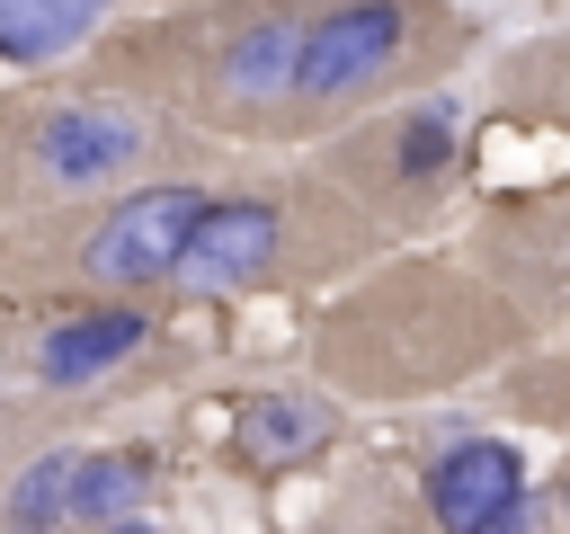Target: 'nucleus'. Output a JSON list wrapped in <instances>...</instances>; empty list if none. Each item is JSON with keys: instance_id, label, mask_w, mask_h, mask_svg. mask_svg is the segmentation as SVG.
Returning <instances> with one entry per match:
<instances>
[{"instance_id": "3", "label": "nucleus", "mask_w": 570, "mask_h": 534, "mask_svg": "<svg viewBox=\"0 0 570 534\" xmlns=\"http://www.w3.org/2000/svg\"><path fill=\"white\" fill-rule=\"evenodd\" d=\"M196 214H205V187H187V178L134 187V196L89 231L80 276H89V285H107V294H125V285H160V276L178 267V249H187Z\"/></svg>"}, {"instance_id": "13", "label": "nucleus", "mask_w": 570, "mask_h": 534, "mask_svg": "<svg viewBox=\"0 0 570 534\" xmlns=\"http://www.w3.org/2000/svg\"><path fill=\"white\" fill-rule=\"evenodd\" d=\"M71 472H80V454H36L18 472V490L0 498V534H53L71 516Z\"/></svg>"}, {"instance_id": "15", "label": "nucleus", "mask_w": 570, "mask_h": 534, "mask_svg": "<svg viewBox=\"0 0 570 534\" xmlns=\"http://www.w3.org/2000/svg\"><path fill=\"white\" fill-rule=\"evenodd\" d=\"M517 71H552V98H561V116H570V53H561V62H517Z\"/></svg>"}, {"instance_id": "11", "label": "nucleus", "mask_w": 570, "mask_h": 534, "mask_svg": "<svg viewBox=\"0 0 570 534\" xmlns=\"http://www.w3.org/2000/svg\"><path fill=\"white\" fill-rule=\"evenodd\" d=\"M499 258L525 267V285L543 303H570V205H534V214H508L499 231Z\"/></svg>"}, {"instance_id": "6", "label": "nucleus", "mask_w": 570, "mask_h": 534, "mask_svg": "<svg viewBox=\"0 0 570 534\" xmlns=\"http://www.w3.org/2000/svg\"><path fill=\"white\" fill-rule=\"evenodd\" d=\"M365 160H374L383 196H436L454 178V160H463V98H419V107L383 116Z\"/></svg>"}, {"instance_id": "2", "label": "nucleus", "mask_w": 570, "mask_h": 534, "mask_svg": "<svg viewBox=\"0 0 570 534\" xmlns=\"http://www.w3.org/2000/svg\"><path fill=\"white\" fill-rule=\"evenodd\" d=\"M160 142V125L125 98H62L27 125V178L45 196H80V187H107L125 169H142Z\"/></svg>"}, {"instance_id": "5", "label": "nucleus", "mask_w": 570, "mask_h": 534, "mask_svg": "<svg viewBox=\"0 0 570 534\" xmlns=\"http://www.w3.org/2000/svg\"><path fill=\"white\" fill-rule=\"evenodd\" d=\"M276 249H285V205L276 196H205V214H196L169 276L187 294H240V285H258L276 267Z\"/></svg>"}, {"instance_id": "14", "label": "nucleus", "mask_w": 570, "mask_h": 534, "mask_svg": "<svg viewBox=\"0 0 570 534\" xmlns=\"http://www.w3.org/2000/svg\"><path fill=\"white\" fill-rule=\"evenodd\" d=\"M481 534H534V507H525V498H517V507H499V516H490V525H481Z\"/></svg>"}, {"instance_id": "4", "label": "nucleus", "mask_w": 570, "mask_h": 534, "mask_svg": "<svg viewBox=\"0 0 570 534\" xmlns=\"http://www.w3.org/2000/svg\"><path fill=\"white\" fill-rule=\"evenodd\" d=\"M303 0H258V9H240L223 36H214V53H205V89H214V107L223 116H285V98H294V53H303Z\"/></svg>"}, {"instance_id": "9", "label": "nucleus", "mask_w": 570, "mask_h": 534, "mask_svg": "<svg viewBox=\"0 0 570 534\" xmlns=\"http://www.w3.org/2000/svg\"><path fill=\"white\" fill-rule=\"evenodd\" d=\"M330 427H338V409H330V400H312V392H258V400H240L232 445H240V463L285 472V463L321 454V445H330Z\"/></svg>"}, {"instance_id": "7", "label": "nucleus", "mask_w": 570, "mask_h": 534, "mask_svg": "<svg viewBox=\"0 0 570 534\" xmlns=\"http://www.w3.org/2000/svg\"><path fill=\"white\" fill-rule=\"evenodd\" d=\"M525 498V463H517V445H499V436H472V445H445L436 463H428V507H436V525L445 534H481L499 507H517Z\"/></svg>"}, {"instance_id": "10", "label": "nucleus", "mask_w": 570, "mask_h": 534, "mask_svg": "<svg viewBox=\"0 0 570 534\" xmlns=\"http://www.w3.org/2000/svg\"><path fill=\"white\" fill-rule=\"evenodd\" d=\"M107 9H116V0H0V62L45 71V62H62L71 44H89Z\"/></svg>"}, {"instance_id": "16", "label": "nucleus", "mask_w": 570, "mask_h": 534, "mask_svg": "<svg viewBox=\"0 0 570 534\" xmlns=\"http://www.w3.org/2000/svg\"><path fill=\"white\" fill-rule=\"evenodd\" d=\"M98 534H151V525H134V516H116V525H98Z\"/></svg>"}, {"instance_id": "1", "label": "nucleus", "mask_w": 570, "mask_h": 534, "mask_svg": "<svg viewBox=\"0 0 570 534\" xmlns=\"http://www.w3.org/2000/svg\"><path fill=\"white\" fill-rule=\"evenodd\" d=\"M436 36V9L428 0H330L303 18V53H294V98L285 116H338L374 89H392L401 71H419Z\"/></svg>"}, {"instance_id": "8", "label": "nucleus", "mask_w": 570, "mask_h": 534, "mask_svg": "<svg viewBox=\"0 0 570 534\" xmlns=\"http://www.w3.org/2000/svg\"><path fill=\"white\" fill-rule=\"evenodd\" d=\"M151 338V320L134 312V303H98V312H71V320H53L45 338H36V374L62 392V383H98L107 365H125L134 347Z\"/></svg>"}, {"instance_id": "12", "label": "nucleus", "mask_w": 570, "mask_h": 534, "mask_svg": "<svg viewBox=\"0 0 570 534\" xmlns=\"http://www.w3.org/2000/svg\"><path fill=\"white\" fill-rule=\"evenodd\" d=\"M142 481H151V454H134V445L80 454V472H71V516H80V525H116V516L142 498Z\"/></svg>"}]
</instances>
